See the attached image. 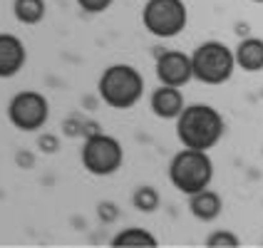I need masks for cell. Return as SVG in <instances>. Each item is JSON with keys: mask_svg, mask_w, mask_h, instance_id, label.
Returning <instances> with one entry per match:
<instances>
[{"mask_svg": "<svg viewBox=\"0 0 263 248\" xmlns=\"http://www.w3.org/2000/svg\"><path fill=\"white\" fill-rule=\"evenodd\" d=\"M124 161V149L115 137L95 131L89 134L85 146H82V166L92 176H112L122 169Z\"/></svg>", "mask_w": 263, "mask_h": 248, "instance_id": "obj_6", "label": "cell"}, {"mask_svg": "<svg viewBox=\"0 0 263 248\" xmlns=\"http://www.w3.org/2000/svg\"><path fill=\"white\" fill-rule=\"evenodd\" d=\"M28 50L17 35L0 32V80H10L25 67Z\"/></svg>", "mask_w": 263, "mask_h": 248, "instance_id": "obj_9", "label": "cell"}, {"mask_svg": "<svg viewBox=\"0 0 263 248\" xmlns=\"http://www.w3.org/2000/svg\"><path fill=\"white\" fill-rule=\"evenodd\" d=\"M47 117H50V104L45 100V94L35 92V89L17 92L8 104V119L20 131L43 129L47 124Z\"/></svg>", "mask_w": 263, "mask_h": 248, "instance_id": "obj_7", "label": "cell"}, {"mask_svg": "<svg viewBox=\"0 0 263 248\" xmlns=\"http://www.w3.org/2000/svg\"><path fill=\"white\" fill-rule=\"evenodd\" d=\"M251 3H256V5H263V0H251Z\"/></svg>", "mask_w": 263, "mask_h": 248, "instance_id": "obj_20", "label": "cell"}, {"mask_svg": "<svg viewBox=\"0 0 263 248\" xmlns=\"http://www.w3.org/2000/svg\"><path fill=\"white\" fill-rule=\"evenodd\" d=\"M157 77L161 85L169 87H184L194 80V67H191V55L179 52V50H164L157 58Z\"/></svg>", "mask_w": 263, "mask_h": 248, "instance_id": "obj_8", "label": "cell"}, {"mask_svg": "<svg viewBox=\"0 0 263 248\" xmlns=\"http://www.w3.org/2000/svg\"><path fill=\"white\" fill-rule=\"evenodd\" d=\"M191 67H194V80L219 87L234 77L236 55L229 45L219 40H206L191 52Z\"/></svg>", "mask_w": 263, "mask_h": 248, "instance_id": "obj_4", "label": "cell"}, {"mask_svg": "<svg viewBox=\"0 0 263 248\" xmlns=\"http://www.w3.org/2000/svg\"><path fill=\"white\" fill-rule=\"evenodd\" d=\"M112 243L115 246H157L159 241H157V236L149 234L146 228H124V231H119L115 238H112Z\"/></svg>", "mask_w": 263, "mask_h": 248, "instance_id": "obj_14", "label": "cell"}, {"mask_svg": "<svg viewBox=\"0 0 263 248\" xmlns=\"http://www.w3.org/2000/svg\"><path fill=\"white\" fill-rule=\"evenodd\" d=\"M241 243V238L236 234H231V231H226V228H221V231H214V234L206 238V246H238Z\"/></svg>", "mask_w": 263, "mask_h": 248, "instance_id": "obj_16", "label": "cell"}, {"mask_svg": "<svg viewBox=\"0 0 263 248\" xmlns=\"http://www.w3.org/2000/svg\"><path fill=\"white\" fill-rule=\"evenodd\" d=\"M221 208H223V201H221V196L214 189H201V191H196V194L189 196L191 216L199 219V221H204V223L219 219Z\"/></svg>", "mask_w": 263, "mask_h": 248, "instance_id": "obj_11", "label": "cell"}, {"mask_svg": "<svg viewBox=\"0 0 263 248\" xmlns=\"http://www.w3.org/2000/svg\"><path fill=\"white\" fill-rule=\"evenodd\" d=\"M149 104H152V112L159 119H176L186 107L181 87H169V85H159L154 89Z\"/></svg>", "mask_w": 263, "mask_h": 248, "instance_id": "obj_10", "label": "cell"}, {"mask_svg": "<svg viewBox=\"0 0 263 248\" xmlns=\"http://www.w3.org/2000/svg\"><path fill=\"white\" fill-rule=\"evenodd\" d=\"M97 216H100L104 223H112V221H117L119 211H117V206L112 204V201H102V204L97 206Z\"/></svg>", "mask_w": 263, "mask_h": 248, "instance_id": "obj_19", "label": "cell"}, {"mask_svg": "<svg viewBox=\"0 0 263 248\" xmlns=\"http://www.w3.org/2000/svg\"><path fill=\"white\" fill-rule=\"evenodd\" d=\"M186 23H189V10L184 0H146L142 8V25L146 28V32L161 40H169L184 32Z\"/></svg>", "mask_w": 263, "mask_h": 248, "instance_id": "obj_5", "label": "cell"}, {"mask_svg": "<svg viewBox=\"0 0 263 248\" xmlns=\"http://www.w3.org/2000/svg\"><path fill=\"white\" fill-rule=\"evenodd\" d=\"M45 0H15L13 3V13L23 25H37L45 17Z\"/></svg>", "mask_w": 263, "mask_h": 248, "instance_id": "obj_13", "label": "cell"}, {"mask_svg": "<svg viewBox=\"0 0 263 248\" xmlns=\"http://www.w3.org/2000/svg\"><path fill=\"white\" fill-rule=\"evenodd\" d=\"M77 5L89 15H100L112 5V0H77Z\"/></svg>", "mask_w": 263, "mask_h": 248, "instance_id": "obj_18", "label": "cell"}, {"mask_svg": "<svg viewBox=\"0 0 263 248\" xmlns=\"http://www.w3.org/2000/svg\"><path fill=\"white\" fill-rule=\"evenodd\" d=\"M169 181L181 194H196L201 189H209L214 181V161L209 151L201 149H181L169 161Z\"/></svg>", "mask_w": 263, "mask_h": 248, "instance_id": "obj_3", "label": "cell"}, {"mask_svg": "<svg viewBox=\"0 0 263 248\" xmlns=\"http://www.w3.org/2000/svg\"><path fill=\"white\" fill-rule=\"evenodd\" d=\"M159 194L157 189H152V186H139V189L134 191V196H132V204L134 208H139L142 214H152V211H157L159 208Z\"/></svg>", "mask_w": 263, "mask_h": 248, "instance_id": "obj_15", "label": "cell"}, {"mask_svg": "<svg viewBox=\"0 0 263 248\" xmlns=\"http://www.w3.org/2000/svg\"><path fill=\"white\" fill-rule=\"evenodd\" d=\"M236 67L243 72H263V40L246 37L236 45Z\"/></svg>", "mask_w": 263, "mask_h": 248, "instance_id": "obj_12", "label": "cell"}, {"mask_svg": "<svg viewBox=\"0 0 263 248\" xmlns=\"http://www.w3.org/2000/svg\"><path fill=\"white\" fill-rule=\"evenodd\" d=\"M102 102L112 109H132L144 94V77L132 65H109L97 82Z\"/></svg>", "mask_w": 263, "mask_h": 248, "instance_id": "obj_2", "label": "cell"}, {"mask_svg": "<svg viewBox=\"0 0 263 248\" xmlns=\"http://www.w3.org/2000/svg\"><path fill=\"white\" fill-rule=\"evenodd\" d=\"M226 131L223 117L211 104H189L176 117V137L186 149L209 151L221 142Z\"/></svg>", "mask_w": 263, "mask_h": 248, "instance_id": "obj_1", "label": "cell"}, {"mask_svg": "<svg viewBox=\"0 0 263 248\" xmlns=\"http://www.w3.org/2000/svg\"><path fill=\"white\" fill-rule=\"evenodd\" d=\"M37 149H40L43 154H55V151L60 149L58 134H50V131L40 134V137H37Z\"/></svg>", "mask_w": 263, "mask_h": 248, "instance_id": "obj_17", "label": "cell"}]
</instances>
